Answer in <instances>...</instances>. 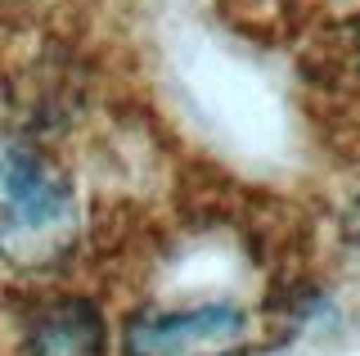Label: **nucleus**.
Segmentation results:
<instances>
[{"instance_id": "obj_1", "label": "nucleus", "mask_w": 360, "mask_h": 356, "mask_svg": "<svg viewBox=\"0 0 360 356\" xmlns=\"http://www.w3.org/2000/svg\"><path fill=\"white\" fill-rule=\"evenodd\" d=\"M82 208L72 181L32 149L0 131V258L14 266H50L77 243Z\"/></svg>"}, {"instance_id": "obj_2", "label": "nucleus", "mask_w": 360, "mask_h": 356, "mask_svg": "<svg viewBox=\"0 0 360 356\" xmlns=\"http://www.w3.org/2000/svg\"><path fill=\"white\" fill-rule=\"evenodd\" d=\"M252 329L248 311L202 303L185 311H144L127 325V356H221Z\"/></svg>"}, {"instance_id": "obj_3", "label": "nucleus", "mask_w": 360, "mask_h": 356, "mask_svg": "<svg viewBox=\"0 0 360 356\" xmlns=\"http://www.w3.org/2000/svg\"><path fill=\"white\" fill-rule=\"evenodd\" d=\"M22 356H108V329L95 303L54 298L22 325Z\"/></svg>"}]
</instances>
